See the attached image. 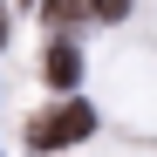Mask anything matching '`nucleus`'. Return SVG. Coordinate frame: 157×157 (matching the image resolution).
Masks as SVG:
<instances>
[{"instance_id":"1","label":"nucleus","mask_w":157,"mask_h":157,"mask_svg":"<svg viewBox=\"0 0 157 157\" xmlns=\"http://www.w3.org/2000/svg\"><path fill=\"white\" fill-rule=\"evenodd\" d=\"M89 130H96V109H89V102H55V109H41L34 123H28V150H68V144H82L89 137Z\"/></svg>"},{"instance_id":"2","label":"nucleus","mask_w":157,"mask_h":157,"mask_svg":"<svg viewBox=\"0 0 157 157\" xmlns=\"http://www.w3.org/2000/svg\"><path fill=\"white\" fill-rule=\"evenodd\" d=\"M41 82L75 89V82H82V48H75V41H48V55H41Z\"/></svg>"},{"instance_id":"3","label":"nucleus","mask_w":157,"mask_h":157,"mask_svg":"<svg viewBox=\"0 0 157 157\" xmlns=\"http://www.w3.org/2000/svg\"><path fill=\"white\" fill-rule=\"evenodd\" d=\"M41 21H55V28H82V21H123V7H75V0H55V7H41Z\"/></svg>"}]
</instances>
